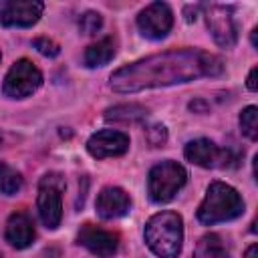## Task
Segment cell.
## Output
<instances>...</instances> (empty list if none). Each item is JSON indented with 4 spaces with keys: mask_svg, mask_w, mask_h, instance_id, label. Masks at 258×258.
Returning <instances> with one entry per match:
<instances>
[{
    "mask_svg": "<svg viewBox=\"0 0 258 258\" xmlns=\"http://www.w3.org/2000/svg\"><path fill=\"white\" fill-rule=\"evenodd\" d=\"M187 173L177 161H161L151 167L149 177H147V194L151 202L155 204H165L175 198V194L185 185Z\"/></svg>",
    "mask_w": 258,
    "mask_h": 258,
    "instance_id": "obj_4",
    "label": "cell"
},
{
    "mask_svg": "<svg viewBox=\"0 0 258 258\" xmlns=\"http://www.w3.org/2000/svg\"><path fill=\"white\" fill-rule=\"evenodd\" d=\"M147 117V109L141 105H117L105 111V119L113 123H137Z\"/></svg>",
    "mask_w": 258,
    "mask_h": 258,
    "instance_id": "obj_16",
    "label": "cell"
},
{
    "mask_svg": "<svg viewBox=\"0 0 258 258\" xmlns=\"http://www.w3.org/2000/svg\"><path fill=\"white\" fill-rule=\"evenodd\" d=\"M222 73V60L204 50H167L121 67L111 75V89L117 93H137L143 89L169 87L189 83L200 77H216Z\"/></svg>",
    "mask_w": 258,
    "mask_h": 258,
    "instance_id": "obj_1",
    "label": "cell"
},
{
    "mask_svg": "<svg viewBox=\"0 0 258 258\" xmlns=\"http://www.w3.org/2000/svg\"><path fill=\"white\" fill-rule=\"evenodd\" d=\"M185 157L187 161L200 165V167H228L236 161L230 149H220L210 139H196L185 145Z\"/></svg>",
    "mask_w": 258,
    "mask_h": 258,
    "instance_id": "obj_9",
    "label": "cell"
},
{
    "mask_svg": "<svg viewBox=\"0 0 258 258\" xmlns=\"http://www.w3.org/2000/svg\"><path fill=\"white\" fill-rule=\"evenodd\" d=\"M244 212V202L242 196L228 183L224 181H212L204 202L198 208V220L206 226L218 224V222H228Z\"/></svg>",
    "mask_w": 258,
    "mask_h": 258,
    "instance_id": "obj_3",
    "label": "cell"
},
{
    "mask_svg": "<svg viewBox=\"0 0 258 258\" xmlns=\"http://www.w3.org/2000/svg\"><path fill=\"white\" fill-rule=\"evenodd\" d=\"M256 73H258V69L254 67V69L250 71V75H248V83H246V85H248V89H250V91H256V89H258V83H256Z\"/></svg>",
    "mask_w": 258,
    "mask_h": 258,
    "instance_id": "obj_23",
    "label": "cell"
},
{
    "mask_svg": "<svg viewBox=\"0 0 258 258\" xmlns=\"http://www.w3.org/2000/svg\"><path fill=\"white\" fill-rule=\"evenodd\" d=\"M34 48H36L40 54H44V56H56V54L60 52V46H58L54 40L46 38V36L34 38Z\"/></svg>",
    "mask_w": 258,
    "mask_h": 258,
    "instance_id": "obj_21",
    "label": "cell"
},
{
    "mask_svg": "<svg viewBox=\"0 0 258 258\" xmlns=\"http://www.w3.org/2000/svg\"><path fill=\"white\" fill-rule=\"evenodd\" d=\"M0 141H2V135H0Z\"/></svg>",
    "mask_w": 258,
    "mask_h": 258,
    "instance_id": "obj_27",
    "label": "cell"
},
{
    "mask_svg": "<svg viewBox=\"0 0 258 258\" xmlns=\"http://www.w3.org/2000/svg\"><path fill=\"white\" fill-rule=\"evenodd\" d=\"M198 8H200V6H194V16H187V18H185L187 22H194V20H196V14H198ZM185 14H191V6H187V8H185Z\"/></svg>",
    "mask_w": 258,
    "mask_h": 258,
    "instance_id": "obj_25",
    "label": "cell"
},
{
    "mask_svg": "<svg viewBox=\"0 0 258 258\" xmlns=\"http://www.w3.org/2000/svg\"><path fill=\"white\" fill-rule=\"evenodd\" d=\"M42 10H44V4L36 0H6L0 4V24L32 26L38 22Z\"/></svg>",
    "mask_w": 258,
    "mask_h": 258,
    "instance_id": "obj_10",
    "label": "cell"
},
{
    "mask_svg": "<svg viewBox=\"0 0 258 258\" xmlns=\"http://www.w3.org/2000/svg\"><path fill=\"white\" fill-rule=\"evenodd\" d=\"M131 200L121 187H103L97 196V214L101 220H115L129 212Z\"/></svg>",
    "mask_w": 258,
    "mask_h": 258,
    "instance_id": "obj_13",
    "label": "cell"
},
{
    "mask_svg": "<svg viewBox=\"0 0 258 258\" xmlns=\"http://www.w3.org/2000/svg\"><path fill=\"white\" fill-rule=\"evenodd\" d=\"M34 236H36V232H34L32 220L24 212H16L8 218V222H6V240L14 248H18V250L28 248L34 242Z\"/></svg>",
    "mask_w": 258,
    "mask_h": 258,
    "instance_id": "obj_14",
    "label": "cell"
},
{
    "mask_svg": "<svg viewBox=\"0 0 258 258\" xmlns=\"http://www.w3.org/2000/svg\"><path fill=\"white\" fill-rule=\"evenodd\" d=\"M137 26L145 38L151 40L165 38L173 26V12L165 2H153L139 12Z\"/></svg>",
    "mask_w": 258,
    "mask_h": 258,
    "instance_id": "obj_8",
    "label": "cell"
},
{
    "mask_svg": "<svg viewBox=\"0 0 258 258\" xmlns=\"http://www.w3.org/2000/svg\"><path fill=\"white\" fill-rule=\"evenodd\" d=\"M101 26H103V16H101L99 12L89 10V12H85V14L79 18V28H81V32L87 34V36L97 34V32L101 30Z\"/></svg>",
    "mask_w": 258,
    "mask_h": 258,
    "instance_id": "obj_20",
    "label": "cell"
},
{
    "mask_svg": "<svg viewBox=\"0 0 258 258\" xmlns=\"http://www.w3.org/2000/svg\"><path fill=\"white\" fill-rule=\"evenodd\" d=\"M244 258H258V246H256V244H252V246L246 250Z\"/></svg>",
    "mask_w": 258,
    "mask_h": 258,
    "instance_id": "obj_24",
    "label": "cell"
},
{
    "mask_svg": "<svg viewBox=\"0 0 258 258\" xmlns=\"http://www.w3.org/2000/svg\"><path fill=\"white\" fill-rule=\"evenodd\" d=\"M145 137H147L149 145L159 147V145H163V143H165V139H167V131H165V127H163V125H151V127L145 131Z\"/></svg>",
    "mask_w": 258,
    "mask_h": 258,
    "instance_id": "obj_22",
    "label": "cell"
},
{
    "mask_svg": "<svg viewBox=\"0 0 258 258\" xmlns=\"http://www.w3.org/2000/svg\"><path fill=\"white\" fill-rule=\"evenodd\" d=\"M115 50H117L115 38L105 36V38L97 40L95 44H91V46L85 50V64H87L89 69L103 67V64H107V62L115 56Z\"/></svg>",
    "mask_w": 258,
    "mask_h": 258,
    "instance_id": "obj_15",
    "label": "cell"
},
{
    "mask_svg": "<svg viewBox=\"0 0 258 258\" xmlns=\"http://www.w3.org/2000/svg\"><path fill=\"white\" fill-rule=\"evenodd\" d=\"M145 242L159 258H177L183 242V222L175 212H159L145 224Z\"/></svg>",
    "mask_w": 258,
    "mask_h": 258,
    "instance_id": "obj_2",
    "label": "cell"
},
{
    "mask_svg": "<svg viewBox=\"0 0 258 258\" xmlns=\"http://www.w3.org/2000/svg\"><path fill=\"white\" fill-rule=\"evenodd\" d=\"M40 85L42 73L38 71V67L28 58H20L10 67L4 79V95L10 99H24L32 95Z\"/></svg>",
    "mask_w": 258,
    "mask_h": 258,
    "instance_id": "obj_6",
    "label": "cell"
},
{
    "mask_svg": "<svg viewBox=\"0 0 258 258\" xmlns=\"http://www.w3.org/2000/svg\"><path fill=\"white\" fill-rule=\"evenodd\" d=\"M196 258H230V252L218 234H206L196 246Z\"/></svg>",
    "mask_w": 258,
    "mask_h": 258,
    "instance_id": "obj_17",
    "label": "cell"
},
{
    "mask_svg": "<svg viewBox=\"0 0 258 258\" xmlns=\"http://www.w3.org/2000/svg\"><path fill=\"white\" fill-rule=\"evenodd\" d=\"M62 189H64V181L58 173H48L40 179L36 206H38V216L48 230H54L60 224V218H62L60 194H62Z\"/></svg>",
    "mask_w": 258,
    "mask_h": 258,
    "instance_id": "obj_5",
    "label": "cell"
},
{
    "mask_svg": "<svg viewBox=\"0 0 258 258\" xmlns=\"http://www.w3.org/2000/svg\"><path fill=\"white\" fill-rule=\"evenodd\" d=\"M206 22L214 40L222 48H232L238 40V28L234 20V8L224 4L206 6Z\"/></svg>",
    "mask_w": 258,
    "mask_h": 258,
    "instance_id": "obj_7",
    "label": "cell"
},
{
    "mask_svg": "<svg viewBox=\"0 0 258 258\" xmlns=\"http://www.w3.org/2000/svg\"><path fill=\"white\" fill-rule=\"evenodd\" d=\"M240 129H242V133L250 141H256L258 139V109L254 105L246 107L240 113Z\"/></svg>",
    "mask_w": 258,
    "mask_h": 258,
    "instance_id": "obj_19",
    "label": "cell"
},
{
    "mask_svg": "<svg viewBox=\"0 0 258 258\" xmlns=\"http://www.w3.org/2000/svg\"><path fill=\"white\" fill-rule=\"evenodd\" d=\"M22 189V175L8 163L0 161V191L4 196H14Z\"/></svg>",
    "mask_w": 258,
    "mask_h": 258,
    "instance_id": "obj_18",
    "label": "cell"
},
{
    "mask_svg": "<svg viewBox=\"0 0 258 258\" xmlns=\"http://www.w3.org/2000/svg\"><path fill=\"white\" fill-rule=\"evenodd\" d=\"M77 238H79V244H83L89 252H93L99 258H111L119 246L117 234L103 230L99 226H93V224H83Z\"/></svg>",
    "mask_w": 258,
    "mask_h": 258,
    "instance_id": "obj_12",
    "label": "cell"
},
{
    "mask_svg": "<svg viewBox=\"0 0 258 258\" xmlns=\"http://www.w3.org/2000/svg\"><path fill=\"white\" fill-rule=\"evenodd\" d=\"M256 32H258V30L254 28V30H252V44H254V46H256Z\"/></svg>",
    "mask_w": 258,
    "mask_h": 258,
    "instance_id": "obj_26",
    "label": "cell"
},
{
    "mask_svg": "<svg viewBox=\"0 0 258 258\" xmlns=\"http://www.w3.org/2000/svg\"><path fill=\"white\" fill-rule=\"evenodd\" d=\"M127 149H129V137L123 131H115V129L97 131L87 141V151L97 159L119 157Z\"/></svg>",
    "mask_w": 258,
    "mask_h": 258,
    "instance_id": "obj_11",
    "label": "cell"
}]
</instances>
